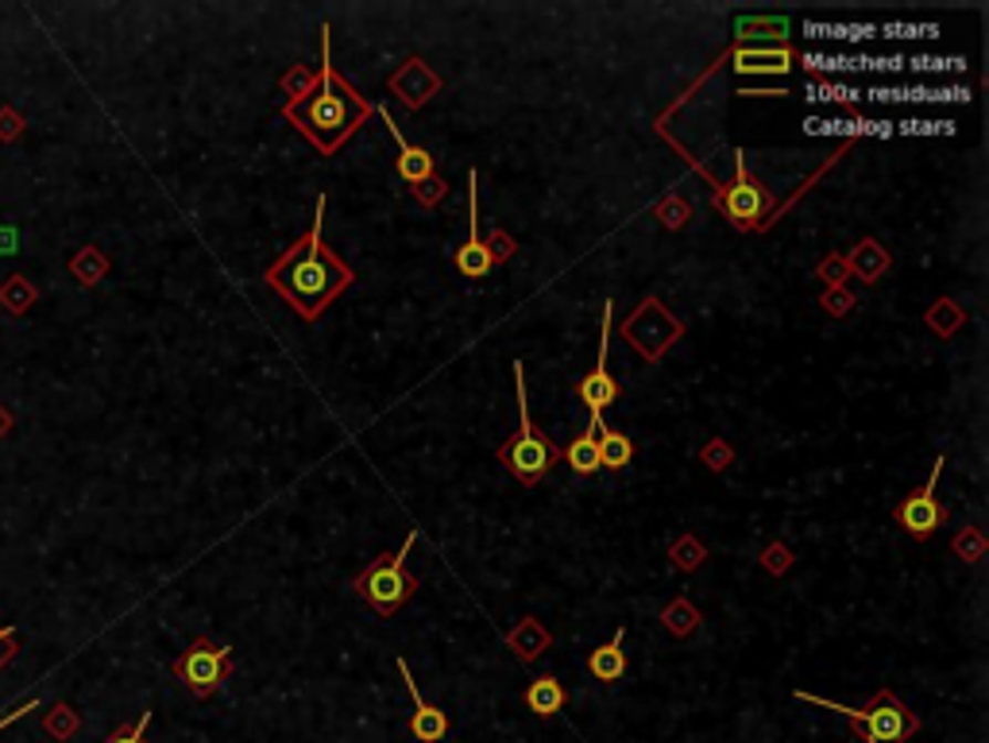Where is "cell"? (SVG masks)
<instances>
[{
    "mask_svg": "<svg viewBox=\"0 0 989 743\" xmlns=\"http://www.w3.org/2000/svg\"><path fill=\"white\" fill-rule=\"evenodd\" d=\"M267 287L274 295L290 302L302 322H317L333 299H341L352 283H356V271L325 245V198H317V209H313V225L302 240L287 248L279 260L267 268Z\"/></svg>",
    "mask_w": 989,
    "mask_h": 743,
    "instance_id": "cell-1",
    "label": "cell"
},
{
    "mask_svg": "<svg viewBox=\"0 0 989 743\" xmlns=\"http://www.w3.org/2000/svg\"><path fill=\"white\" fill-rule=\"evenodd\" d=\"M333 35L329 23H321V66H317V85L305 93L298 105L282 109L290 124L298 128V136L310 140L321 155H336L352 136L360 132V124L375 113V105L348 82L336 74L333 51H329Z\"/></svg>",
    "mask_w": 989,
    "mask_h": 743,
    "instance_id": "cell-2",
    "label": "cell"
},
{
    "mask_svg": "<svg viewBox=\"0 0 989 743\" xmlns=\"http://www.w3.org/2000/svg\"><path fill=\"white\" fill-rule=\"evenodd\" d=\"M514 372V399H518V430L499 445V465L514 476L518 484L533 488L549 476V468L561 461V445L549 434H541V426L530 419V395H525V369L522 361L510 364Z\"/></svg>",
    "mask_w": 989,
    "mask_h": 743,
    "instance_id": "cell-3",
    "label": "cell"
},
{
    "mask_svg": "<svg viewBox=\"0 0 989 743\" xmlns=\"http://www.w3.org/2000/svg\"><path fill=\"white\" fill-rule=\"evenodd\" d=\"M797 701H808V705H820V709H827V713L846 716L851 729L866 743H908L916 736V729H920V716H916L905 701L893 698V690H882L870 705H862V709L815 698V693H808V690H797Z\"/></svg>",
    "mask_w": 989,
    "mask_h": 743,
    "instance_id": "cell-4",
    "label": "cell"
},
{
    "mask_svg": "<svg viewBox=\"0 0 989 743\" xmlns=\"http://www.w3.org/2000/svg\"><path fill=\"white\" fill-rule=\"evenodd\" d=\"M414 543H418V530H410V535H406V543L398 546L391 558H379L375 566L360 569L356 581H352L356 597L364 600L367 608H375L379 616H395L398 608H403L406 600L414 597V589H418V577L406 574V558H410Z\"/></svg>",
    "mask_w": 989,
    "mask_h": 743,
    "instance_id": "cell-5",
    "label": "cell"
},
{
    "mask_svg": "<svg viewBox=\"0 0 989 743\" xmlns=\"http://www.w3.org/2000/svg\"><path fill=\"white\" fill-rule=\"evenodd\" d=\"M716 206L723 209L727 221H731L735 229H761V225H766V214L773 209V194L753 178V171L746 167L742 152H739V159H735V175L716 190Z\"/></svg>",
    "mask_w": 989,
    "mask_h": 743,
    "instance_id": "cell-6",
    "label": "cell"
},
{
    "mask_svg": "<svg viewBox=\"0 0 989 743\" xmlns=\"http://www.w3.org/2000/svg\"><path fill=\"white\" fill-rule=\"evenodd\" d=\"M623 338L631 341L646 361H662V357L685 338V322H677V318L665 310L662 299H646L623 322Z\"/></svg>",
    "mask_w": 989,
    "mask_h": 743,
    "instance_id": "cell-7",
    "label": "cell"
},
{
    "mask_svg": "<svg viewBox=\"0 0 989 743\" xmlns=\"http://www.w3.org/2000/svg\"><path fill=\"white\" fill-rule=\"evenodd\" d=\"M229 670H232L229 647L214 643L209 636L194 639V643L186 647V651L178 654V662H175L178 682H183L186 690L194 693V698H209V693L221 690L225 678H229Z\"/></svg>",
    "mask_w": 989,
    "mask_h": 743,
    "instance_id": "cell-8",
    "label": "cell"
},
{
    "mask_svg": "<svg viewBox=\"0 0 989 743\" xmlns=\"http://www.w3.org/2000/svg\"><path fill=\"white\" fill-rule=\"evenodd\" d=\"M375 113L383 116V124H387V132H391V136H395V144H398L395 171L406 178V183H410L414 198H418L421 206H437V202H441L445 194H449V186H445L441 178L434 175V155H429L426 147L410 144V140H406V132L398 128V124H395V116H391L383 105H375Z\"/></svg>",
    "mask_w": 989,
    "mask_h": 743,
    "instance_id": "cell-9",
    "label": "cell"
},
{
    "mask_svg": "<svg viewBox=\"0 0 989 743\" xmlns=\"http://www.w3.org/2000/svg\"><path fill=\"white\" fill-rule=\"evenodd\" d=\"M944 465H947V457H936L928 481H924L916 492H908V496L893 507L897 527L905 530V535H913L916 543H928V538L947 523V507L939 504V496H936V484H939V476H944Z\"/></svg>",
    "mask_w": 989,
    "mask_h": 743,
    "instance_id": "cell-10",
    "label": "cell"
},
{
    "mask_svg": "<svg viewBox=\"0 0 989 743\" xmlns=\"http://www.w3.org/2000/svg\"><path fill=\"white\" fill-rule=\"evenodd\" d=\"M611 322H615V302H603V314H600V353H595V369L576 383L580 403L587 406V414H592V419H603V411H607L611 403H618V383H615V375L607 372Z\"/></svg>",
    "mask_w": 989,
    "mask_h": 743,
    "instance_id": "cell-11",
    "label": "cell"
},
{
    "mask_svg": "<svg viewBox=\"0 0 989 743\" xmlns=\"http://www.w3.org/2000/svg\"><path fill=\"white\" fill-rule=\"evenodd\" d=\"M476 183H480V175L468 171V240L457 248V271L465 279H483L494 268L488 237L480 233V190H476Z\"/></svg>",
    "mask_w": 989,
    "mask_h": 743,
    "instance_id": "cell-12",
    "label": "cell"
},
{
    "mask_svg": "<svg viewBox=\"0 0 989 743\" xmlns=\"http://www.w3.org/2000/svg\"><path fill=\"white\" fill-rule=\"evenodd\" d=\"M387 85L406 109H421L429 97L441 93V78H437L434 66H429L426 59H418V54H410V59L387 78Z\"/></svg>",
    "mask_w": 989,
    "mask_h": 743,
    "instance_id": "cell-13",
    "label": "cell"
},
{
    "mask_svg": "<svg viewBox=\"0 0 989 743\" xmlns=\"http://www.w3.org/2000/svg\"><path fill=\"white\" fill-rule=\"evenodd\" d=\"M398 674H403L406 682V693H410L414 701V713H410V736L421 740V743H441L445 736H449V713L437 705H429L426 698H421L418 682H414L410 667H406V659H398Z\"/></svg>",
    "mask_w": 989,
    "mask_h": 743,
    "instance_id": "cell-14",
    "label": "cell"
},
{
    "mask_svg": "<svg viewBox=\"0 0 989 743\" xmlns=\"http://www.w3.org/2000/svg\"><path fill=\"white\" fill-rule=\"evenodd\" d=\"M870 101H900V105H936V101H970L967 85H874Z\"/></svg>",
    "mask_w": 989,
    "mask_h": 743,
    "instance_id": "cell-15",
    "label": "cell"
},
{
    "mask_svg": "<svg viewBox=\"0 0 989 743\" xmlns=\"http://www.w3.org/2000/svg\"><path fill=\"white\" fill-rule=\"evenodd\" d=\"M792 62H797V54L789 51V47H739V51L731 54V66L739 70V74H789Z\"/></svg>",
    "mask_w": 989,
    "mask_h": 743,
    "instance_id": "cell-16",
    "label": "cell"
},
{
    "mask_svg": "<svg viewBox=\"0 0 989 743\" xmlns=\"http://www.w3.org/2000/svg\"><path fill=\"white\" fill-rule=\"evenodd\" d=\"M735 35H739V43L753 47H789V20L784 16H739L735 20Z\"/></svg>",
    "mask_w": 989,
    "mask_h": 743,
    "instance_id": "cell-17",
    "label": "cell"
},
{
    "mask_svg": "<svg viewBox=\"0 0 989 743\" xmlns=\"http://www.w3.org/2000/svg\"><path fill=\"white\" fill-rule=\"evenodd\" d=\"M592 430H595V442H600L603 468H611V473H623V468L634 461V442L623 434V430L607 426L603 419H592Z\"/></svg>",
    "mask_w": 989,
    "mask_h": 743,
    "instance_id": "cell-18",
    "label": "cell"
},
{
    "mask_svg": "<svg viewBox=\"0 0 989 743\" xmlns=\"http://www.w3.org/2000/svg\"><path fill=\"white\" fill-rule=\"evenodd\" d=\"M623 639H626V631L618 628L615 636H611V643H603V647H595L592 654H587V670H592L595 678H600V682H618V678L626 674V651H623Z\"/></svg>",
    "mask_w": 989,
    "mask_h": 743,
    "instance_id": "cell-19",
    "label": "cell"
},
{
    "mask_svg": "<svg viewBox=\"0 0 989 743\" xmlns=\"http://www.w3.org/2000/svg\"><path fill=\"white\" fill-rule=\"evenodd\" d=\"M564 701H569V693H564V685L556 682L553 674L533 678L530 690H525V705H530V713H533V716H541V721H549V716L561 713Z\"/></svg>",
    "mask_w": 989,
    "mask_h": 743,
    "instance_id": "cell-20",
    "label": "cell"
},
{
    "mask_svg": "<svg viewBox=\"0 0 989 743\" xmlns=\"http://www.w3.org/2000/svg\"><path fill=\"white\" fill-rule=\"evenodd\" d=\"M561 457L569 461V468L576 476H595V473H600L603 461H600V442H595V430L587 426L580 437H572V442L561 450Z\"/></svg>",
    "mask_w": 989,
    "mask_h": 743,
    "instance_id": "cell-21",
    "label": "cell"
},
{
    "mask_svg": "<svg viewBox=\"0 0 989 743\" xmlns=\"http://www.w3.org/2000/svg\"><path fill=\"white\" fill-rule=\"evenodd\" d=\"M808 39H827V43H866V39L877 35L874 23H827V20H812L804 23Z\"/></svg>",
    "mask_w": 989,
    "mask_h": 743,
    "instance_id": "cell-22",
    "label": "cell"
},
{
    "mask_svg": "<svg viewBox=\"0 0 989 743\" xmlns=\"http://www.w3.org/2000/svg\"><path fill=\"white\" fill-rule=\"evenodd\" d=\"M507 643L514 647L518 659H522V662H533V659H538V654L549 647V631L541 628V623L533 620V616H525V620L518 623V628L507 636Z\"/></svg>",
    "mask_w": 989,
    "mask_h": 743,
    "instance_id": "cell-23",
    "label": "cell"
},
{
    "mask_svg": "<svg viewBox=\"0 0 989 743\" xmlns=\"http://www.w3.org/2000/svg\"><path fill=\"white\" fill-rule=\"evenodd\" d=\"M870 54H823V51H808L804 66L815 70V74H854V70H866Z\"/></svg>",
    "mask_w": 989,
    "mask_h": 743,
    "instance_id": "cell-24",
    "label": "cell"
},
{
    "mask_svg": "<svg viewBox=\"0 0 989 743\" xmlns=\"http://www.w3.org/2000/svg\"><path fill=\"white\" fill-rule=\"evenodd\" d=\"M846 268H854L866 283H874V279L889 268V256H885V248L877 245V240H862V245L851 252V260H846Z\"/></svg>",
    "mask_w": 989,
    "mask_h": 743,
    "instance_id": "cell-25",
    "label": "cell"
},
{
    "mask_svg": "<svg viewBox=\"0 0 989 743\" xmlns=\"http://www.w3.org/2000/svg\"><path fill=\"white\" fill-rule=\"evenodd\" d=\"M808 132L815 136H831V132H851V136H889V124L885 121H804Z\"/></svg>",
    "mask_w": 989,
    "mask_h": 743,
    "instance_id": "cell-26",
    "label": "cell"
},
{
    "mask_svg": "<svg viewBox=\"0 0 989 743\" xmlns=\"http://www.w3.org/2000/svg\"><path fill=\"white\" fill-rule=\"evenodd\" d=\"M662 620L673 636H693V631L700 628V612H696V605H688V600H673V605L662 612Z\"/></svg>",
    "mask_w": 989,
    "mask_h": 743,
    "instance_id": "cell-27",
    "label": "cell"
},
{
    "mask_svg": "<svg viewBox=\"0 0 989 743\" xmlns=\"http://www.w3.org/2000/svg\"><path fill=\"white\" fill-rule=\"evenodd\" d=\"M808 101H827V105H854L858 101V90L851 85H839V82H812L808 85Z\"/></svg>",
    "mask_w": 989,
    "mask_h": 743,
    "instance_id": "cell-28",
    "label": "cell"
},
{
    "mask_svg": "<svg viewBox=\"0 0 989 743\" xmlns=\"http://www.w3.org/2000/svg\"><path fill=\"white\" fill-rule=\"evenodd\" d=\"M882 31L889 39H936L939 35L936 23H885Z\"/></svg>",
    "mask_w": 989,
    "mask_h": 743,
    "instance_id": "cell-29",
    "label": "cell"
},
{
    "mask_svg": "<svg viewBox=\"0 0 989 743\" xmlns=\"http://www.w3.org/2000/svg\"><path fill=\"white\" fill-rule=\"evenodd\" d=\"M147 724H152V709H144L136 724H121L105 743H147Z\"/></svg>",
    "mask_w": 989,
    "mask_h": 743,
    "instance_id": "cell-30",
    "label": "cell"
},
{
    "mask_svg": "<svg viewBox=\"0 0 989 743\" xmlns=\"http://www.w3.org/2000/svg\"><path fill=\"white\" fill-rule=\"evenodd\" d=\"M905 66L913 70H924V74H939V70H947V74H959V70H967V62L962 59H905Z\"/></svg>",
    "mask_w": 989,
    "mask_h": 743,
    "instance_id": "cell-31",
    "label": "cell"
},
{
    "mask_svg": "<svg viewBox=\"0 0 989 743\" xmlns=\"http://www.w3.org/2000/svg\"><path fill=\"white\" fill-rule=\"evenodd\" d=\"M955 554H962L967 561H982V554H986L982 530H962V535L955 538Z\"/></svg>",
    "mask_w": 989,
    "mask_h": 743,
    "instance_id": "cell-32",
    "label": "cell"
},
{
    "mask_svg": "<svg viewBox=\"0 0 989 743\" xmlns=\"http://www.w3.org/2000/svg\"><path fill=\"white\" fill-rule=\"evenodd\" d=\"M905 136H928V132H939V136H951L955 124L951 121H900L897 124Z\"/></svg>",
    "mask_w": 989,
    "mask_h": 743,
    "instance_id": "cell-33",
    "label": "cell"
},
{
    "mask_svg": "<svg viewBox=\"0 0 989 743\" xmlns=\"http://www.w3.org/2000/svg\"><path fill=\"white\" fill-rule=\"evenodd\" d=\"M673 561H677L680 569H696L704 561V546L696 543V538H685V543L673 546Z\"/></svg>",
    "mask_w": 989,
    "mask_h": 743,
    "instance_id": "cell-34",
    "label": "cell"
},
{
    "mask_svg": "<svg viewBox=\"0 0 989 743\" xmlns=\"http://www.w3.org/2000/svg\"><path fill=\"white\" fill-rule=\"evenodd\" d=\"M15 651H20V628H4V623H0V670L12 662Z\"/></svg>",
    "mask_w": 989,
    "mask_h": 743,
    "instance_id": "cell-35",
    "label": "cell"
},
{
    "mask_svg": "<svg viewBox=\"0 0 989 743\" xmlns=\"http://www.w3.org/2000/svg\"><path fill=\"white\" fill-rule=\"evenodd\" d=\"M46 732H54V736H70V732H74V716H70L66 705H59L51 716H46Z\"/></svg>",
    "mask_w": 989,
    "mask_h": 743,
    "instance_id": "cell-36",
    "label": "cell"
},
{
    "mask_svg": "<svg viewBox=\"0 0 989 743\" xmlns=\"http://www.w3.org/2000/svg\"><path fill=\"white\" fill-rule=\"evenodd\" d=\"M766 569H773V574H784V569H789V550H784V546H769V550H766Z\"/></svg>",
    "mask_w": 989,
    "mask_h": 743,
    "instance_id": "cell-37",
    "label": "cell"
},
{
    "mask_svg": "<svg viewBox=\"0 0 989 743\" xmlns=\"http://www.w3.org/2000/svg\"><path fill=\"white\" fill-rule=\"evenodd\" d=\"M28 713H39V701H35V698H31V701H23L20 709H12V713H4V716H0V732H4L8 724L23 721V716H28Z\"/></svg>",
    "mask_w": 989,
    "mask_h": 743,
    "instance_id": "cell-38",
    "label": "cell"
},
{
    "mask_svg": "<svg viewBox=\"0 0 989 743\" xmlns=\"http://www.w3.org/2000/svg\"><path fill=\"white\" fill-rule=\"evenodd\" d=\"M823 302L831 307V314H846V310H851V295L846 291H827L823 295Z\"/></svg>",
    "mask_w": 989,
    "mask_h": 743,
    "instance_id": "cell-39",
    "label": "cell"
},
{
    "mask_svg": "<svg viewBox=\"0 0 989 743\" xmlns=\"http://www.w3.org/2000/svg\"><path fill=\"white\" fill-rule=\"evenodd\" d=\"M820 276L827 279V283H843V276H846V260H827L820 268Z\"/></svg>",
    "mask_w": 989,
    "mask_h": 743,
    "instance_id": "cell-40",
    "label": "cell"
}]
</instances>
